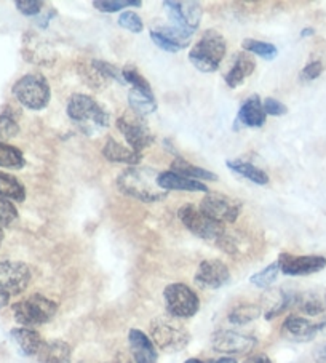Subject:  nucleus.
<instances>
[{"label":"nucleus","mask_w":326,"mask_h":363,"mask_svg":"<svg viewBox=\"0 0 326 363\" xmlns=\"http://www.w3.org/2000/svg\"><path fill=\"white\" fill-rule=\"evenodd\" d=\"M159 172L147 167H130L117 178L118 191L127 197L140 200L144 203L160 202L168 196L157 183Z\"/></svg>","instance_id":"obj_1"},{"label":"nucleus","mask_w":326,"mask_h":363,"mask_svg":"<svg viewBox=\"0 0 326 363\" xmlns=\"http://www.w3.org/2000/svg\"><path fill=\"white\" fill-rule=\"evenodd\" d=\"M67 117L77 125L86 136L96 135L109 127L111 114L101 103L89 95H72L67 103Z\"/></svg>","instance_id":"obj_2"},{"label":"nucleus","mask_w":326,"mask_h":363,"mask_svg":"<svg viewBox=\"0 0 326 363\" xmlns=\"http://www.w3.org/2000/svg\"><path fill=\"white\" fill-rule=\"evenodd\" d=\"M225 48H227V42H225L223 34H219L215 29H208L192 47L189 52V61L197 71L211 74L221 66L225 56Z\"/></svg>","instance_id":"obj_3"},{"label":"nucleus","mask_w":326,"mask_h":363,"mask_svg":"<svg viewBox=\"0 0 326 363\" xmlns=\"http://www.w3.org/2000/svg\"><path fill=\"white\" fill-rule=\"evenodd\" d=\"M150 340L163 352H179L191 342V333L178 318L160 315L150 322Z\"/></svg>","instance_id":"obj_4"},{"label":"nucleus","mask_w":326,"mask_h":363,"mask_svg":"<svg viewBox=\"0 0 326 363\" xmlns=\"http://www.w3.org/2000/svg\"><path fill=\"white\" fill-rule=\"evenodd\" d=\"M11 93H13L16 101L29 111L45 109L50 98H52V89L42 74H26V76L18 79Z\"/></svg>","instance_id":"obj_5"},{"label":"nucleus","mask_w":326,"mask_h":363,"mask_svg":"<svg viewBox=\"0 0 326 363\" xmlns=\"http://www.w3.org/2000/svg\"><path fill=\"white\" fill-rule=\"evenodd\" d=\"M11 311H13L15 320L21 327L33 328L53 320L56 312H58V304L42 295H30L29 298L11 306Z\"/></svg>","instance_id":"obj_6"},{"label":"nucleus","mask_w":326,"mask_h":363,"mask_svg":"<svg viewBox=\"0 0 326 363\" xmlns=\"http://www.w3.org/2000/svg\"><path fill=\"white\" fill-rule=\"evenodd\" d=\"M178 218L184 224V228L193 235H197L198 239L218 242L225 233L224 224L211 220L198 206L192 203H186L181 206L178 210Z\"/></svg>","instance_id":"obj_7"},{"label":"nucleus","mask_w":326,"mask_h":363,"mask_svg":"<svg viewBox=\"0 0 326 363\" xmlns=\"http://www.w3.org/2000/svg\"><path fill=\"white\" fill-rule=\"evenodd\" d=\"M163 301L168 315L174 318H191L200 309L197 293L186 284H170L163 290Z\"/></svg>","instance_id":"obj_8"},{"label":"nucleus","mask_w":326,"mask_h":363,"mask_svg":"<svg viewBox=\"0 0 326 363\" xmlns=\"http://www.w3.org/2000/svg\"><path fill=\"white\" fill-rule=\"evenodd\" d=\"M117 128L123 135L125 140H127L128 146L137 154H142L144 149H147L155 141L152 131L147 127L144 117L135 114L133 111L117 118Z\"/></svg>","instance_id":"obj_9"},{"label":"nucleus","mask_w":326,"mask_h":363,"mask_svg":"<svg viewBox=\"0 0 326 363\" xmlns=\"http://www.w3.org/2000/svg\"><path fill=\"white\" fill-rule=\"evenodd\" d=\"M200 210H202L206 216L215 220L221 224H232L237 221L240 216L242 203L237 199H232L225 194L219 192H208L200 202Z\"/></svg>","instance_id":"obj_10"},{"label":"nucleus","mask_w":326,"mask_h":363,"mask_svg":"<svg viewBox=\"0 0 326 363\" xmlns=\"http://www.w3.org/2000/svg\"><path fill=\"white\" fill-rule=\"evenodd\" d=\"M163 10L167 11L168 20H170L172 26L179 28L187 33H193L200 26L202 21V5L198 2H173V0H165L162 4Z\"/></svg>","instance_id":"obj_11"},{"label":"nucleus","mask_w":326,"mask_h":363,"mask_svg":"<svg viewBox=\"0 0 326 363\" xmlns=\"http://www.w3.org/2000/svg\"><path fill=\"white\" fill-rule=\"evenodd\" d=\"M21 53L30 65L50 67L56 61V50L52 42H48L42 34L35 30H26L21 42Z\"/></svg>","instance_id":"obj_12"},{"label":"nucleus","mask_w":326,"mask_h":363,"mask_svg":"<svg viewBox=\"0 0 326 363\" xmlns=\"http://www.w3.org/2000/svg\"><path fill=\"white\" fill-rule=\"evenodd\" d=\"M33 279L30 269L21 261L0 259V290L7 295L18 296L26 290Z\"/></svg>","instance_id":"obj_13"},{"label":"nucleus","mask_w":326,"mask_h":363,"mask_svg":"<svg viewBox=\"0 0 326 363\" xmlns=\"http://www.w3.org/2000/svg\"><path fill=\"white\" fill-rule=\"evenodd\" d=\"M258 340L253 335L240 333L235 330H218L211 336V347L223 354H247L253 350Z\"/></svg>","instance_id":"obj_14"},{"label":"nucleus","mask_w":326,"mask_h":363,"mask_svg":"<svg viewBox=\"0 0 326 363\" xmlns=\"http://www.w3.org/2000/svg\"><path fill=\"white\" fill-rule=\"evenodd\" d=\"M150 39L163 52L168 53H178L181 50L189 47V43L193 37V33H187L179 28H174L172 24H155L150 28Z\"/></svg>","instance_id":"obj_15"},{"label":"nucleus","mask_w":326,"mask_h":363,"mask_svg":"<svg viewBox=\"0 0 326 363\" xmlns=\"http://www.w3.org/2000/svg\"><path fill=\"white\" fill-rule=\"evenodd\" d=\"M277 261L280 262V272L291 275V277L317 274L326 267V258L317 255L294 256L290 253H281Z\"/></svg>","instance_id":"obj_16"},{"label":"nucleus","mask_w":326,"mask_h":363,"mask_svg":"<svg viewBox=\"0 0 326 363\" xmlns=\"http://www.w3.org/2000/svg\"><path fill=\"white\" fill-rule=\"evenodd\" d=\"M320 333L326 335V322L312 323L309 318L300 315H290L281 325V335L294 342H307Z\"/></svg>","instance_id":"obj_17"},{"label":"nucleus","mask_w":326,"mask_h":363,"mask_svg":"<svg viewBox=\"0 0 326 363\" xmlns=\"http://www.w3.org/2000/svg\"><path fill=\"white\" fill-rule=\"evenodd\" d=\"M196 284L200 288H210V290H218V288L229 284L230 272L229 267L219 259H205L198 264L196 272Z\"/></svg>","instance_id":"obj_18"},{"label":"nucleus","mask_w":326,"mask_h":363,"mask_svg":"<svg viewBox=\"0 0 326 363\" xmlns=\"http://www.w3.org/2000/svg\"><path fill=\"white\" fill-rule=\"evenodd\" d=\"M128 344H130V350H131V355H133L135 363L159 362V354H157L155 344L146 333H144V331L137 328L130 330Z\"/></svg>","instance_id":"obj_19"},{"label":"nucleus","mask_w":326,"mask_h":363,"mask_svg":"<svg viewBox=\"0 0 326 363\" xmlns=\"http://www.w3.org/2000/svg\"><path fill=\"white\" fill-rule=\"evenodd\" d=\"M256 69V61L249 53L242 52L234 56V61L229 67L227 74H225V84H227L230 89H237V86L243 85L244 80H247Z\"/></svg>","instance_id":"obj_20"},{"label":"nucleus","mask_w":326,"mask_h":363,"mask_svg":"<svg viewBox=\"0 0 326 363\" xmlns=\"http://www.w3.org/2000/svg\"><path fill=\"white\" fill-rule=\"evenodd\" d=\"M157 183L163 191H184V192H208L202 181H193L174 172H162L157 177Z\"/></svg>","instance_id":"obj_21"},{"label":"nucleus","mask_w":326,"mask_h":363,"mask_svg":"<svg viewBox=\"0 0 326 363\" xmlns=\"http://www.w3.org/2000/svg\"><path fill=\"white\" fill-rule=\"evenodd\" d=\"M237 121L244 127L249 128H259L266 123L267 116L262 108V101L258 95L249 96L247 101H243L237 114Z\"/></svg>","instance_id":"obj_22"},{"label":"nucleus","mask_w":326,"mask_h":363,"mask_svg":"<svg viewBox=\"0 0 326 363\" xmlns=\"http://www.w3.org/2000/svg\"><path fill=\"white\" fill-rule=\"evenodd\" d=\"M101 152L104 155V159H108L109 162H116V164L137 167L142 160V154H137L133 149L123 146V144L116 141L114 138H109V140L106 141Z\"/></svg>","instance_id":"obj_23"},{"label":"nucleus","mask_w":326,"mask_h":363,"mask_svg":"<svg viewBox=\"0 0 326 363\" xmlns=\"http://www.w3.org/2000/svg\"><path fill=\"white\" fill-rule=\"evenodd\" d=\"M35 357L39 363H71L72 349L66 341L61 340L43 341Z\"/></svg>","instance_id":"obj_24"},{"label":"nucleus","mask_w":326,"mask_h":363,"mask_svg":"<svg viewBox=\"0 0 326 363\" xmlns=\"http://www.w3.org/2000/svg\"><path fill=\"white\" fill-rule=\"evenodd\" d=\"M11 340L15 341V344L20 349V352L26 357H34L39 354V350L43 344V340L39 331H35L34 328H26V327H20V328H13L10 331Z\"/></svg>","instance_id":"obj_25"},{"label":"nucleus","mask_w":326,"mask_h":363,"mask_svg":"<svg viewBox=\"0 0 326 363\" xmlns=\"http://www.w3.org/2000/svg\"><path fill=\"white\" fill-rule=\"evenodd\" d=\"M128 104L131 111L140 117H146L157 111L152 89H131L128 91Z\"/></svg>","instance_id":"obj_26"},{"label":"nucleus","mask_w":326,"mask_h":363,"mask_svg":"<svg viewBox=\"0 0 326 363\" xmlns=\"http://www.w3.org/2000/svg\"><path fill=\"white\" fill-rule=\"evenodd\" d=\"M170 172H174V173L181 174V177H186V178L193 179V181H198V179L218 181V177L215 173L210 170H205V168H202V167L192 165L191 162L184 160L183 157H179V155L172 162Z\"/></svg>","instance_id":"obj_27"},{"label":"nucleus","mask_w":326,"mask_h":363,"mask_svg":"<svg viewBox=\"0 0 326 363\" xmlns=\"http://www.w3.org/2000/svg\"><path fill=\"white\" fill-rule=\"evenodd\" d=\"M225 165H227L230 172L240 174V177L247 178L254 184H259V186L269 184L267 173L253 164H248V162H243V160H227L225 162Z\"/></svg>","instance_id":"obj_28"},{"label":"nucleus","mask_w":326,"mask_h":363,"mask_svg":"<svg viewBox=\"0 0 326 363\" xmlns=\"http://www.w3.org/2000/svg\"><path fill=\"white\" fill-rule=\"evenodd\" d=\"M0 197L21 203L26 200V187L13 174L0 172Z\"/></svg>","instance_id":"obj_29"},{"label":"nucleus","mask_w":326,"mask_h":363,"mask_svg":"<svg viewBox=\"0 0 326 363\" xmlns=\"http://www.w3.org/2000/svg\"><path fill=\"white\" fill-rule=\"evenodd\" d=\"M24 165H26V159L20 149L0 141V167L9 168V170H21Z\"/></svg>","instance_id":"obj_30"},{"label":"nucleus","mask_w":326,"mask_h":363,"mask_svg":"<svg viewBox=\"0 0 326 363\" xmlns=\"http://www.w3.org/2000/svg\"><path fill=\"white\" fill-rule=\"evenodd\" d=\"M261 315V308L258 304H240L230 311L229 322L234 325H247L254 322Z\"/></svg>","instance_id":"obj_31"},{"label":"nucleus","mask_w":326,"mask_h":363,"mask_svg":"<svg viewBox=\"0 0 326 363\" xmlns=\"http://www.w3.org/2000/svg\"><path fill=\"white\" fill-rule=\"evenodd\" d=\"M79 74H80V77L84 79V82L93 90H103L109 82V80L98 71L91 61L80 65L79 66Z\"/></svg>","instance_id":"obj_32"},{"label":"nucleus","mask_w":326,"mask_h":363,"mask_svg":"<svg viewBox=\"0 0 326 363\" xmlns=\"http://www.w3.org/2000/svg\"><path fill=\"white\" fill-rule=\"evenodd\" d=\"M242 47H243V52L258 55V56H261V58H264L267 61H272L275 56L279 55V50L274 45V43L256 40V39H244Z\"/></svg>","instance_id":"obj_33"},{"label":"nucleus","mask_w":326,"mask_h":363,"mask_svg":"<svg viewBox=\"0 0 326 363\" xmlns=\"http://www.w3.org/2000/svg\"><path fill=\"white\" fill-rule=\"evenodd\" d=\"M279 274H280V262L274 261L272 264H269L266 269H262V271L252 275L249 281L258 288H269L272 284H275V280L279 279Z\"/></svg>","instance_id":"obj_34"},{"label":"nucleus","mask_w":326,"mask_h":363,"mask_svg":"<svg viewBox=\"0 0 326 363\" xmlns=\"http://www.w3.org/2000/svg\"><path fill=\"white\" fill-rule=\"evenodd\" d=\"M20 135V125L16 122L15 112L5 108L0 112V138L2 140H10Z\"/></svg>","instance_id":"obj_35"},{"label":"nucleus","mask_w":326,"mask_h":363,"mask_svg":"<svg viewBox=\"0 0 326 363\" xmlns=\"http://www.w3.org/2000/svg\"><path fill=\"white\" fill-rule=\"evenodd\" d=\"M141 0H95L93 7L103 13H116L128 7H141Z\"/></svg>","instance_id":"obj_36"},{"label":"nucleus","mask_w":326,"mask_h":363,"mask_svg":"<svg viewBox=\"0 0 326 363\" xmlns=\"http://www.w3.org/2000/svg\"><path fill=\"white\" fill-rule=\"evenodd\" d=\"M294 304L304 312L307 315H318L323 312V304L320 301L318 296L312 295V293H305V295H296L294 298Z\"/></svg>","instance_id":"obj_37"},{"label":"nucleus","mask_w":326,"mask_h":363,"mask_svg":"<svg viewBox=\"0 0 326 363\" xmlns=\"http://www.w3.org/2000/svg\"><path fill=\"white\" fill-rule=\"evenodd\" d=\"M118 26L130 30V33L133 34H140L142 33L144 29V23L141 20V16L135 13V11H123V13L118 16Z\"/></svg>","instance_id":"obj_38"},{"label":"nucleus","mask_w":326,"mask_h":363,"mask_svg":"<svg viewBox=\"0 0 326 363\" xmlns=\"http://www.w3.org/2000/svg\"><path fill=\"white\" fill-rule=\"evenodd\" d=\"M15 7L24 16H40L42 11L45 10V2L42 0H16Z\"/></svg>","instance_id":"obj_39"},{"label":"nucleus","mask_w":326,"mask_h":363,"mask_svg":"<svg viewBox=\"0 0 326 363\" xmlns=\"http://www.w3.org/2000/svg\"><path fill=\"white\" fill-rule=\"evenodd\" d=\"M18 220V210L10 200L0 197V224L2 226H10L11 223Z\"/></svg>","instance_id":"obj_40"},{"label":"nucleus","mask_w":326,"mask_h":363,"mask_svg":"<svg viewBox=\"0 0 326 363\" xmlns=\"http://www.w3.org/2000/svg\"><path fill=\"white\" fill-rule=\"evenodd\" d=\"M322 72H323V62L315 60V61H310L309 65L300 71L299 79L303 80V82H312V80H315L322 76Z\"/></svg>","instance_id":"obj_41"},{"label":"nucleus","mask_w":326,"mask_h":363,"mask_svg":"<svg viewBox=\"0 0 326 363\" xmlns=\"http://www.w3.org/2000/svg\"><path fill=\"white\" fill-rule=\"evenodd\" d=\"M262 108H264L266 116H272V117H281L288 112V108L283 103H280L279 99L271 98V96L262 101Z\"/></svg>","instance_id":"obj_42"},{"label":"nucleus","mask_w":326,"mask_h":363,"mask_svg":"<svg viewBox=\"0 0 326 363\" xmlns=\"http://www.w3.org/2000/svg\"><path fill=\"white\" fill-rule=\"evenodd\" d=\"M53 16H56V10H53V9H50L48 11L43 10L42 15L37 16V23L35 24L40 29H47L48 28V23H50V20H52Z\"/></svg>","instance_id":"obj_43"},{"label":"nucleus","mask_w":326,"mask_h":363,"mask_svg":"<svg viewBox=\"0 0 326 363\" xmlns=\"http://www.w3.org/2000/svg\"><path fill=\"white\" fill-rule=\"evenodd\" d=\"M243 363H272V360L269 359L266 354H256V355H252L249 359L244 360Z\"/></svg>","instance_id":"obj_44"},{"label":"nucleus","mask_w":326,"mask_h":363,"mask_svg":"<svg viewBox=\"0 0 326 363\" xmlns=\"http://www.w3.org/2000/svg\"><path fill=\"white\" fill-rule=\"evenodd\" d=\"M313 360H315V363H326V344L320 346L315 352H313Z\"/></svg>","instance_id":"obj_45"},{"label":"nucleus","mask_w":326,"mask_h":363,"mask_svg":"<svg viewBox=\"0 0 326 363\" xmlns=\"http://www.w3.org/2000/svg\"><path fill=\"white\" fill-rule=\"evenodd\" d=\"M104 363H133V362H131L125 354H118V355L114 357V359H112V360L104 362Z\"/></svg>","instance_id":"obj_46"},{"label":"nucleus","mask_w":326,"mask_h":363,"mask_svg":"<svg viewBox=\"0 0 326 363\" xmlns=\"http://www.w3.org/2000/svg\"><path fill=\"white\" fill-rule=\"evenodd\" d=\"M9 301H10V296L7 295V293H4L2 290H0V309H4L5 306H9Z\"/></svg>","instance_id":"obj_47"},{"label":"nucleus","mask_w":326,"mask_h":363,"mask_svg":"<svg viewBox=\"0 0 326 363\" xmlns=\"http://www.w3.org/2000/svg\"><path fill=\"white\" fill-rule=\"evenodd\" d=\"M211 363H237V360L232 359V357H223V359H218Z\"/></svg>","instance_id":"obj_48"},{"label":"nucleus","mask_w":326,"mask_h":363,"mask_svg":"<svg viewBox=\"0 0 326 363\" xmlns=\"http://www.w3.org/2000/svg\"><path fill=\"white\" fill-rule=\"evenodd\" d=\"M313 33H315V29L313 28H305L300 30V37H310V35H313Z\"/></svg>","instance_id":"obj_49"},{"label":"nucleus","mask_w":326,"mask_h":363,"mask_svg":"<svg viewBox=\"0 0 326 363\" xmlns=\"http://www.w3.org/2000/svg\"><path fill=\"white\" fill-rule=\"evenodd\" d=\"M4 237H5V234H4V226H2V224H0V245H2Z\"/></svg>","instance_id":"obj_50"},{"label":"nucleus","mask_w":326,"mask_h":363,"mask_svg":"<svg viewBox=\"0 0 326 363\" xmlns=\"http://www.w3.org/2000/svg\"><path fill=\"white\" fill-rule=\"evenodd\" d=\"M184 363H203V362L198 360V359H189V360H186Z\"/></svg>","instance_id":"obj_51"}]
</instances>
